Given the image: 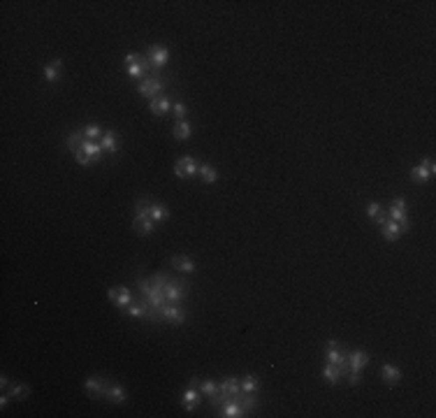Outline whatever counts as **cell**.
I'll list each match as a JSON object with an SVG mask.
<instances>
[{
  "label": "cell",
  "mask_w": 436,
  "mask_h": 418,
  "mask_svg": "<svg viewBox=\"0 0 436 418\" xmlns=\"http://www.w3.org/2000/svg\"><path fill=\"white\" fill-rule=\"evenodd\" d=\"M162 88H165V79H162L158 72H151V74H144V77H142L137 91H140L144 98H151V100H153L155 95H160Z\"/></svg>",
  "instance_id": "obj_1"
},
{
  "label": "cell",
  "mask_w": 436,
  "mask_h": 418,
  "mask_svg": "<svg viewBox=\"0 0 436 418\" xmlns=\"http://www.w3.org/2000/svg\"><path fill=\"white\" fill-rule=\"evenodd\" d=\"M165 300L167 302H172V304H179L183 300V297L188 295V290H190V283L188 281H183V279H169L167 283H165Z\"/></svg>",
  "instance_id": "obj_2"
},
{
  "label": "cell",
  "mask_w": 436,
  "mask_h": 418,
  "mask_svg": "<svg viewBox=\"0 0 436 418\" xmlns=\"http://www.w3.org/2000/svg\"><path fill=\"white\" fill-rule=\"evenodd\" d=\"M369 365V356L364 353V351H350L348 353V370H350V384L355 386L357 381H360V372H362V367H367Z\"/></svg>",
  "instance_id": "obj_3"
},
{
  "label": "cell",
  "mask_w": 436,
  "mask_h": 418,
  "mask_svg": "<svg viewBox=\"0 0 436 418\" xmlns=\"http://www.w3.org/2000/svg\"><path fill=\"white\" fill-rule=\"evenodd\" d=\"M200 398H202L200 381H197V379H190V384H188V388L181 395V402H183V407H186V412H193L195 407L200 405Z\"/></svg>",
  "instance_id": "obj_4"
},
{
  "label": "cell",
  "mask_w": 436,
  "mask_h": 418,
  "mask_svg": "<svg viewBox=\"0 0 436 418\" xmlns=\"http://www.w3.org/2000/svg\"><path fill=\"white\" fill-rule=\"evenodd\" d=\"M197 170H200V165H197V163H195V158H190V156L179 158V161L174 163V175L179 177V179H190V177L200 175Z\"/></svg>",
  "instance_id": "obj_5"
},
{
  "label": "cell",
  "mask_w": 436,
  "mask_h": 418,
  "mask_svg": "<svg viewBox=\"0 0 436 418\" xmlns=\"http://www.w3.org/2000/svg\"><path fill=\"white\" fill-rule=\"evenodd\" d=\"M146 58L151 61L153 70H160L162 65H167V61H169V51H167V47H162V44H153V47H148Z\"/></svg>",
  "instance_id": "obj_6"
},
{
  "label": "cell",
  "mask_w": 436,
  "mask_h": 418,
  "mask_svg": "<svg viewBox=\"0 0 436 418\" xmlns=\"http://www.w3.org/2000/svg\"><path fill=\"white\" fill-rule=\"evenodd\" d=\"M107 388H109V381H105V379H100V377H88L86 384H84V391H86L91 398H105Z\"/></svg>",
  "instance_id": "obj_7"
},
{
  "label": "cell",
  "mask_w": 436,
  "mask_h": 418,
  "mask_svg": "<svg viewBox=\"0 0 436 418\" xmlns=\"http://www.w3.org/2000/svg\"><path fill=\"white\" fill-rule=\"evenodd\" d=\"M160 318H165V321H169V323H174V325H181L183 321H186V311H183L179 304L167 302L160 309Z\"/></svg>",
  "instance_id": "obj_8"
},
{
  "label": "cell",
  "mask_w": 436,
  "mask_h": 418,
  "mask_svg": "<svg viewBox=\"0 0 436 418\" xmlns=\"http://www.w3.org/2000/svg\"><path fill=\"white\" fill-rule=\"evenodd\" d=\"M109 300L119 307V309L126 311L128 309V304L133 302V293L126 288V286H119V288H112L109 290Z\"/></svg>",
  "instance_id": "obj_9"
},
{
  "label": "cell",
  "mask_w": 436,
  "mask_h": 418,
  "mask_svg": "<svg viewBox=\"0 0 436 418\" xmlns=\"http://www.w3.org/2000/svg\"><path fill=\"white\" fill-rule=\"evenodd\" d=\"M135 232L137 235H142V237H148L151 232H153V228H155V221L151 218V216H137L135 214Z\"/></svg>",
  "instance_id": "obj_10"
},
{
  "label": "cell",
  "mask_w": 436,
  "mask_h": 418,
  "mask_svg": "<svg viewBox=\"0 0 436 418\" xmlns=\"http://www.w3.org/2000/svg\"><path fill=\"white\" fill-rule=\"evenodd\" d=\"M126 314L128 316H133V318H142V316L151 318V307H148L146 300H133V302L128 304Z\"/></svg>",
  "instance_id": "obj_11"
},
{
  "label": "cell",
  "mask_w": 436,
  "mask_h": 418,
  "mask_svg": "<svg viewBox=\"0 0 436 418\" xmlns=\"http://www.w3.org/2000/svg\"><path fill=\"white\" fill-rule=\"evenodd\" d=\"M151 114H155V116H165L172 109V102H169V98L167 95H155L153 100H151Z\"/></svg>",
  "instance_id": "obj_12"
},
{
  "label": "cell",
  "mask_w": 436,
  "mask_h": 418,
  "mask_svg": "<svg viewBox=\"0 0 436 418\" xmlns=\"http://www.w3.org/2000/svg\"><path fill=\"white\" fill-rule=\"evenodd\" d=\"M402 232H404L402 225H399V223H395L392 218H388V221L383 223V237H385L388 242H397Z\"/></svg>",
  "instance_id": "obj_13"
},
{
  "label": "cell",
  "mask_w": 436,
  "mask_h": 418,
  "mask_svg": "<svg viewBox=\"0 0 436 418\" xmlns=\"http://www.w3.org/2000/svg\"><path fill=\"white\" fill-rule=\"evenodd\" d=\"M102 151H107V154H116L119 151V135H116L114 130H107V133H102Z\"/></svg>",
  "instance_id": "obj_14"
},
{
  "label": "cell",
  "mask_w": 436,
  "mask_h": 418,
  "mask_svg": "<svg viewBox=\"0 0 436 418\" xmlns=\"http://www.w3.org/2000/svg\"><path fill=\"white\" fill-rule=\"evenodd\" d=\"M218 409H221V416H225V418H242V416H246V412L237 405L235 400H228V402H225L223 407H218Z\"/></svg>",
  "instance_id": "obj_15"
},
{
  "label": "cell",
  "mask_w": 436,
  "mask_h": 418,
  "mask_svg": "<svg viewBox=\"0 0 436 418\" xmlns=\"http://www.w3.org/2000/svg\"><path fill=\"white\" fill-rule=\"evenodd\" d=\"M235 402L242 407L244 412H251V409H255V405H258V400H255V393H244V391H239V393L235 395Z\"/></svg>",
  "instance_id": "obj_16"
},
{
  "label": "cell",
  "mask_w": 436,
  "mask_h": 418,
  "mask_svg": "<svg viewBox=\"0 0 436 418\" xmlns=\"http://www.w3.org/2000/svg\"><path fill=\"white\" fill-rule=\"evenodd\" d=\"M239 391H242V381H237L235 377L225 379V381L221 384V393H223V395H228L230 400H235V395H237Z\"/></svg>",
  "instance_id": "obj_17"
},
{
  "label": "cell",
  "mask_w": 436,
  "mask_h": 418,
  "mask_svg": "<svg viewBox=\"0 0 436 418\" xmlns=\"http://www.w3.org/2000/svg\"><path fill=\"white\" fill-rule=\"evenodd\" d=\"M105 398H107L109 402H116V405H121V402H126V400H128V395H126V391H123L119 384H109L107 393H105Z\"/></svg>",
  "instance_id": "obj_18"
},
{
  "label": "cell",
  "mask_w": 436,
  "mask_h": 418,
  "mask_svg": "<svg viewBox=\"0 0 436 418\" xmlns=\"http://www.w3.org/2000/svg\"><path fill=\"white\" fill-rule=\"evenodd\" d=\"M81 149L86 151V156L91 158V163L102 161V147H100V144H95L93 140H86L84 144H81Z\"/></svg>",
  "instance_id": "obj_19"
},
{
  "label": "cell",
  "mask_w": 436,
  "mask_h": 418,
  "mask_svg": "<svg viewBox=\"0 0 436 418\" xmlns=\"http://www.w3.org/2000/svg\"><path fill=\"white\" fill-rule=\"evenodd\" d=\"M432 177H434V175H432L430 170L425 168L423 163H420V165H416V168L411 170V179H413V182H416V184H425V182H430Z\"/></svg>",
  "instance_id": "obj_20"
},
{
  "label": "cell",
  "mask_w": 436,
  "mask_h": 418,
  "mask_svg": "<svg viewBox=\"0 0 436 418\" xmlns=\"http://www.w3.org/2000/svg\"><path fill=\"white\" fill-rule=\"evenodd\" d=\"M84 142H86V135H84V128H81V130H72V133L67 135L65 144L72 149V151H77V149H81V144H84Z\"/></svg>",
  "instance_id": "obj_21"
},
{
  "label": "cell",
  "mask_w": 436,
  "mask_h": 418,
  "mask_svg": "<svg viewBox=\"0 0 436 418\" xmlns=\"http://www.w3.org/2000/svg\"><path fill=\"white\" fill-rule=\"evenodd\" d=\"M61 70H63V63L56 58V61H51L44 68V77H47V81H58V77H61Z\"/></svg>",
  "instance_id": "obj_22"
},
{
  "label": "cell",
  "mask_w": 436,
  "mask_h": 418,
  "mask_svg": "<svg viewBox=\"0 0 436 418\" xmlns=\"http://www.w3.org/2000/svg\"><path fill=\"white\" fill-rule=\"evenodd\" d=\"M197 172H200V177H202V179H204L207 184L218 182V172H216V168H214V165H209V163H202Z\"/></svg>",
  "instance_id": "obj_23"
},
{
  "label": "cell",
  "mask_w": 436,
  "mask_h": 418,
  "mask_svg": "<svg viewBox=\"0 0 436 418\" xmlns=\"http://www.w3.org/2000/svg\"><path fill=\"white\" fill-rule=\"evenodd\" d=\"M148 216H151L153 221H165V218H169V209L165 207V205L151 203V209H148Z\"/></svg>",
  "instance_id": "obj_24"
},
{
  "label": "cell",
  "mask_w": 436,
  "mask_h": 418,
  "mask_svg": "<svg viewBox=\"0 0 436 418\" xmlns=\"http://www.w3.org/2000/svg\"><path fill=\"white\" fill-rule=\"evenodd\" d=\"M322 377H325V381H327L329 386H334V384H339V379H341V372H339V367H336V365L327 363V365H325V372H322Z\"/></svg>",
  "instance_id": "obj_25"
},
{
  "label": "cell",
  "mask_w": 436,
  "mask_h": 418,
  "mask_svg": "<svg viewBox=\"0 0 436 418\" xmlns=\"http://www.w3.org/2000/svg\"><path fill=\"white\" fill-rule=\"evenodd\" d=\"M381 372H383V381H388V384H397L399 377H402L399 367H395V365H383Z\"/></svg>",
  "instance_id": "obj_26"
},
{
  "label": "cell",
  "mask_w": 436,
  "mask_h": 418,
  "mask_svg": "<svg viewBox=\"0 0 436 418\" xmlns=\"http://www.w3.org/2000/svg\"><path fill=\"white\" fill-rule=\"evenodd\" d=\"M172 265L181 272H195V263L188 256H174L172 258Z\"/></svg>",
  "instance_id": "obj_27"
},
{
  "label": "cell",
  "mask_w": 436,
  "mask_h": 418,
  "mask_svg": "<svg viewBox=\"0 0 436 418\" xmlns=\"http://www.w3.org/2000/svg\"><path fill=\"white\" fill-rule=\"evenodd\" d=\"M258 388H260V379L255 377V374H246V377L242 379V391L244 393H258Z\"/></svg>",
  "instance_id": "obj_28"
},
{
  "label": "cell",
  "mask_w": 436,
  "mask_h": 418,
  "mask_svg": "<svg viewBox=\"0 0 436 418\" xmlns=\"http://www.w3.org/2000/svg\"><path fill=\"white\" fill-rule=\"evenodd\" d=\"M190 137V126L186 121H176L174 123V140L176 142H186Z\"/></svg>",
  "instance_id": "obj_29"
},
{
  "label": "cell",
  "mask_w": 436,
  "mask_h": 418,
  "mask_svg": "<svg viewBox=\"0 0 436 418\" xmlns=\"http://www.w3.org/2000/svg\"><path fill=\"white\" fill-rule=\"evenodd\" d=\"M218 391H221V386L216 384V381H211V379H207V381H202V384H200V393H202V395H209V398H211V395H216Z\"/></svg>",
  "instance_id": "obj_30"
},
{
  "label": "cell",
  "mask_w": 436,
  "mask_h": 418,
  "mask_svg": "<svg viewBox=\"0 0 436 418\" xmlns=\"http://www.w3.org/2000/svg\"><path fill=\"white\" fill-rule=\"evenodd\" d=\"M30 393V388H28L26 384H14L12 388H9V398H14V400H23Z\"/></svg>",
  "instance_id": "obj_31"
},
{
  "label": "cell",
  "mask_w": 436,
  "mask_h": 418,
  "mask_svg": "<svg viewBox=\"0 0 436 418\" xmlns=\"http://www.w3.org/2000/svg\"><path fill=\"white\" fill-rule=\"evenodd\" d=\"M126 68H128V74H130V77H135V79H142L144 74H151V72H146V70H144V65H142V63H133V65H126Z\"/></svg>",
  "instance_id": "obj_32"
},
{
  "label": "cell",
  "mask_w": 436,
  "mask_h": 418,
  "mask_svg": "<svg viewBox=\"0 0 436 418\" xmlns=\"http://www.w3.org/2000/svg\"><path fill=\"white\" fill-rule=\"evenodd\" d=\"M148 209H151V203H148V200H137V203H135V214L137 216H148Z\"/></svg>",
  "instance_id": "obj_33"
},
{
  "label": "cell",
  "mask_w": 436,
  "mask_h": 418,
  "mask_svg": "<svg viewBox=\"0 0 436 418\" xmlns=\"http://www.w3.org/2000/svg\"><path fill=\"white\" fill-rule=\"evenodd\" d=\"M84 135H86V140H95V137L102 135V128L100 126H95V123H91V126L84 128Z\"/></svg>",
  "instance_id": "obj_34"
},
{
  "label": "cell",
  "mask_w": 436,
  "mask_h": 418,
  "mask_svg": "<svg viewBox=\"0 0 436 418\" xmlns=\"http://www.w3.org/2000/svg\"><path fill=\"white\" fill-rule=\"evenodd\" d=\"M383 211H385V209H383L381 203H369V205H367V214H369L371 218H376V216L383 214Z\"/></svg>",
  "instance_id": "obj_35"
},
{
  "label": "cell",
  "mask_w": 436,
  "mask_h": 418,
  "mask_svg": "<svg viewBox=\"0 0 436 418\" xmlns=\"http://www.w3.org/2000/svg\"><path fill=\"white\" fill-rule=\"evenodd\" d=\"M74 158H77V163H79V165H91V158L86 156V151H84V149H77V151H74Z\"/></svg>",
  "instance_id": "obj_36"
},
{
  "label": "cell",
  "mask_w": 436,
  "mask_h": 418,
  "mask_svg": "<svg viewBox=\"0 0 436 418\" xmlns=\"http://www.w3.org/2000/svg\"><path fill=\"white\" fill-rule=\"evenodd\" d=\"M172 109H174V114H176V121H183V116H186V105L183 102H176V105H172Z\"/></svg>",
  "instance_id": "obj_37"
},
{
  "label": "cell",
  "mask_w": 436,
  "mask_h": 418,
  "mask_svg": "<svg viewBox=\"0 0 436 418\" xmlns=\"http://www.w3.org/2000/svg\"><path fill=\"white\" fill-rule=\"evenodd\" d=\"M390 209H406V200H404V198H397V200H392Z\"/></svg>",
  "instance_id": "obj_38"
},
{
  "label": "cell",
  "mask_w": 436,
  "mask_h": 418,
  "mask_svg": "<svg viewBox=\"0 0 436 418\" xmlns=\"http://www.w3.org/2000/svg\"><path fill=\"white\" fill-rule=\"evenodd\" d=\"M423 165H425V168H427V170H430L432 175H434V172H436V168H434V161H432V158H425V161H423Z\"/></svg>",
  "instance_id": "obj_39"
},
{
  "label": "cell",
  "mask_w": 436,
  "mask_h": 418,
  "mask_svg": "<svg viewBox=\"0 0 436 418\" xmlns=\"http://www.w3.org/2000/svg\"><path fill=\"white\" fill-rule=\"evenodd\" d=\"M7 402H9V393H7V395H2V398H0V407H2V409H5V407H7Z\"/></svg>",
  "instance_id": "obj_40"
},
{
  "label": "cell",
  "mask_w": 436,
  "mask_h": 418,
  "mask_svg": "<svg viewBox=\"0 0 436 418\" xmlns=\"http://www.w3.org/2000/svg\"><path fill=\"white\" fill-rule=\"evenodd\" d=\"M0 384H2V391H7V386H9V381H7V377L0 379Z\"/></svg>",
  "instance_id": "obj_41"
}]
</instances>
